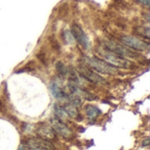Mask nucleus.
<instances>
[{
	"label": "nucleus",
	"mask_w": 150,
	"mask_h": 150,
	"mask_svg": "<svg viewBox=\"0 0 150 150\" xmlns=\"http://www.w3.org/2000/svg\"><path fill=\"white\" fill-rule=\"evenodd\" d=\"M31 150H54V146L47 140L42 138H33L25 144Z\"/></svg>",
	"instance_id": "nucleus-5"
},
{
	"label": "nucleus",
	"mask_w": 150,
	"mask_h": 150,
	"mask_svg": "<svg viewBox=\"0 0 150 150\" xmlns=\"http://www.w3.org/2000/svg\"><path fill=\"white\" fill-rule=\"evenodd\" d=\"M18 150H31L26 145H24V146H21L19 149H18Z\"/></svg>",
	"instance_id": "nucleus-17"
},
{
	"label": "nucleus",
	"mask_w": 150,
	"mask_h": 150,
	"mask_svg": "<svg viewBox=\"0 0 150 150\" xmlns=\"http://www.w3.org/2000/svg\"><path fill=\"white\" fill-rule=\"evenodd\" d=\"M121 40L124 43V45H126L131 48H134L135 50L144 51L149 48V45L145 41H143L138 38L133 37V36H124V37H122Z\"/></svg>",
	"instance_id": "nucleus-6"
},
{
	"label": "nucleus",
	"mask_w": 150,
	"mask_h": 150,
	"mask_svg": "<svg viewBox=\"0 0 150 150\" xmlns=\"http://www.w3.org/2000/svg\"><path fill=\"white\" fill-rule=\"evenodd\" d=\"M38 134L40 136V138L45 139V140H52L55 137L54 130L52 129V127H40L38 130Z\"/></svg>",
	"instance_id": "nucleus-10"
},
{
	"label": "nucleus",
	"mask_w": 150,
	"mask_h": 150,
	"mask_svg": "<svg viewBox=\"0 0 150 150\" xmlns=\"http://www.w3.org/2000/svg\"><path fill=\"white\" fill-rule=\"evenodd\" d=\"M63 108H64V110H65V112H66V113L68 114L69 117L76 119L78 116V112H77L76 106H75L74 105L69 103V104L65 105V106Z\"/></svg>",
	"instance_id": "nucleus-11"
},
{
	"label": "nucleus",
	"mask_w": 150,
	"mask_h": 150,
	"mask_svg": "<svg viewBox=\"0 0 150 150\" xmlns=\"http://www.w3.org/2000/svg\"><path fill=\"white\" fill-rule=\"evenodd\" d=\"M79 73L82 76H83L85 79L89 80L90 82L95 83H100V84L105 83V78H103L101 76H99L98 74H97L96 72H94L93 70H91L90 68L86 66H81L79 68Z\"/></svg>",
	"instance_id": "nucleus-7"
},
{
	"label": "nucleus",
	"mask_w": 150,
	"mask_h": 150,
	"mask_svg": "<svg viewBox=\"0 0 150 150\" xmlns=\"http://www.w3.org/2000/svg\"><path fill=\"white\" fill-rule=\"evenodd\" d=\"M137 1H138L139 3L144 4V5H147V6L149 5V0H137Z\"/></svg>",
	"instance_id": "nucleus-15"
},
{
	"label": "nucleus",
	"mask_w": 150,
	"mask_h": 150,
	"mask_svg": "<svg viewBox=\"0 0 150 150\" xmlns=\"http://www.w3.org/2000/svg\"><path fill=\"white\" fill-rule=\"evenodd\" d=\"M51 127L52 129L56 132L58 134H60L61 136L64 137V138H69L72 135V133L70 131V129L63 123L60 120L58 119H52L51 120Z\"/></svg>",
	"instance_id": "nucleus-8"
},
{
	"label": "nucleus",
	"mask_w": 150,
	"mask_h": 150,
	"mask_svg": "<svg viewBox=\"0 0 150 150\" xmlns=\"http://www.w3.org/2000/svg\"><path fill=\"white\" fill-rule=\"evenodd\" d=\"M105 46L106 49H108L111 52H113L119 55H121L123 57H132L134 55V54L130 51L127 47L125 46H122L120 44H118L116 42L111 41V40H106L105 42Z\"/></svg>",
	"instance_id": "nucleus-4"
},
{
	"label": "nucleus",
	"mask_w": 150,
	"mask_h": 150,
	"mask_svg": "<svg viewBox=\"0 0 150 150\" xmlns=\"http://www.w3.org/2000/svg\"><path fill=\"white\" fill-rule=\"evenodd\" d=\"M71 34L73 36V38L85 49L89 48L90 47V41L89 39L86 35V33H84V31L82 29L81 26H79L78 25H73L71 26Z\"/></svg>",
	"instance_id": "nucleus-3"
},
{
	"label": "nucleus",
	"mask_w": 150,
	"mask_h": 150,
	"mask_svg": "<svg viewBox=\"0 0 150 150\" xmlns=\"http://www.w3.org/2000/svg\"><path fill=\"white\" fill-rule=\"evenodd\" d=\"M102 60L105 62H108L109 64L112 65L113 67H120V68H124V69H128L132 66V62L126 59L125 57L119 55L113 52L109 51L108 49H105L99 52Z\"/></svg>",
	"instance_id": "nucleus-1"
},
{
	"label": "nucleus",
	"mask_w": 150,
	"mask_h": 150,
	"mask_svg": "<svg viewBox=\"0 0 150 150\" xmlns=\"http://www.w3.org/2000/svg\"><path fill=\"white\" fill-rule=\"evenodd\" d=\"M84 61L90 68L95 69L98 72L108 75H114L117 73L116 68L109 64L108 62H105L104 60L91 57H84Z\"/></svg>",
	"instance_id": "nucleus-2"
},
{
	"label": "nucleus",
	"mask_w": 150,
	"mask_h": 150,
	"mask_svg": "<svg viewBox=\"0 0 150 150\" xmlns=\"http://www.w3.org/2000/svg\"><path fill=\"white\" fill-rule=\"evenodd\" d=\"M56 70L59 73V75H61L62 76H65L69 73V70H68L67 67L62 62H58L56 63Z\"/></svg>",
	"instance_id": "nucleus-14"
},
{
	"label": "nucleus",
	"mask_w": 150,
	"mask_h": 150,
	"mask_svg": "<svg viewBox=\"0 0 150 150\" xmlns=\"http://www.w3.org/2000/svg\"><path fill=\"white\" fill-rule=\"evenodd\" d=\"M51 92L53 94V96L59 100H63L65 98H68V96L66 95V93L64 92V91L60 87V85L56 83H53L51 84Z\"/></svg>",
	"instance_id": "nucleus-9"
},
{
	"label": "nucleus",
	"mask_w": 150,
	"mask_h": 150,
	"mask_svg": "<svg viewBox=\"0 0 150 150\" xmlns=\"http://www.w3.org/2000/svg\"><path fill=\"white\" fill-rule=\"evenodd\" d=\"M101 113L100 110L98 108H97L96 106H93V105H88L86 107V114L87 116L93 120V119H96L99 114Z\"/></svg>",
	"instance_id": "nucleus-12"
},
{
	"label": "nucleus",
	"mask_w": 150,
	"mask_h": 150,
	"mask_svg": "<svg viewBox=\"0 0 150 150\" xmlns=\"http://www.w3.org/2000/svg\"><path fill=\"white\" fill-rule=\"evenodd\" d=\"M149 145V138H147L145 141H143L142 146H143V147H148Z\"/></svg>",
	"instance_id": "nucleus-16"
},
{
	"label": "nucleus",
	"mask_w": 150,
	"mask_h": 150,
	"mask_svg": "<svg viewBox=\"0 0 150 150\" xmlns=\"http://www.w3.org/2000/svg\"><path fill=\"white\" fill-rule=\"evenodd\" d=\"M54 112L57 115V117L61 120H65L69 117L68 114L66 113L64 108L60 106V105H54Z\"/></svg>",
	"instance_id": "nucleus-13"
}]
</instances>
